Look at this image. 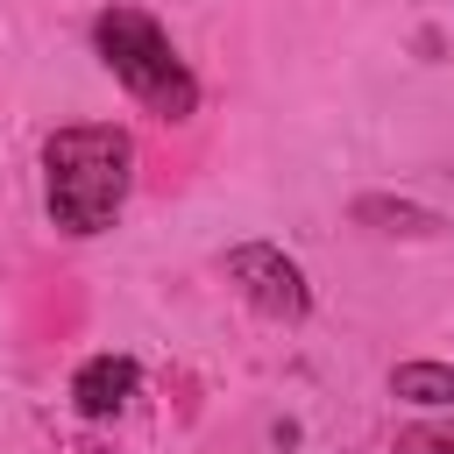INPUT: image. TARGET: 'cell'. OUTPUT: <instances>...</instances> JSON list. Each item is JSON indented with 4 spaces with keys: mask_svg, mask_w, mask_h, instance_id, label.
<instances>
[{
    "mask_svg": "<svg viewBox=\"0 0 454 454\" xmlns=\"http://www.w3.org/2000/svg\"><path fill=\"white\" fill-rule=\"evenodd\" d=\"M135 142L121 128H57L43 142V184H50V220L64 234H99L114 227L128 199Z\"/></svg>",
    "mask_w": 454,
    "mask_h": 454,
    "instance_id": "1",
    "label": "cell"
},
{
    "mask_svg": "<svg viewBox=\"0 0 454 454\" xmlns=\"http://www.w3.org/2000/svg\"><path fill=\"white\" fill-rule=\"evenodd\" d=\"M92 43H99V64H106L149 114L184 121V114L199 106V85H192L184 57L170 50V35H163L142 7H106V14L92 21Z\"/></svg>",
    "mask_w": 454,
    "mask_h": 454,
    "instance_id": "2",
    "label": "cell"
},
{
    "mask_svg": "<svg viewBox=\"0 0 454 454\" xmlns=\"http://www.w3.org/2000/svg\"><path fill=\"white\" fill-rule=\"evenodd\" d=\"M227 277H234L241 298H248L255 312H270V319H305V305H312L305 270H298L284 248H270V241H241V248H227Z\"/></svg>",
    "mask_w": 454,
    "mask_h": 454,
    "instance_id": "3",
    "label": "cell"
},
{
    "mask_svg": "<svg viewBox=\"0 0 454 454\" xmlns=\"http://www.w3.org/2000/svg\"><path fill=\"white\" fill-rule=\"evenodd\" d=\"M71 397H78L85 419L128 411V397H135V362H128V355H92V362L71 376Z\"/></svg>",
    "mask_w": 454,
    "mask_h": 454,
    "instance_id": "4",
    "label": "cell"
},
{
    "mask_svg": "<svg viewBox=\"0 0 454 454\" xmlns=\"http://www.w3.org/2000/svg\"><path fill=\"white\" fill-rule=\"evenodd\" d=\"M390 390L411 397V404H454V369L447 362H404L390 376Z\"/></svg>",
    "mask_w": 454,
    "mask_h": 454,
    "instance_id": "5",
    "label": "cell"
},
{
    "mask_svg": "<svg viewBox=\"0 0 454 454\" xmlns=\"http://www.w3.org/2000/svg\"><path fill=\"white\" fill-rule=\"evenodd\" d=\"M355 213H362V220H397L404 234H426V227H440L433 213H411V206H383V199H362ZM397 227H390V234H397Z\"/></svg>",
    "mask_w": 454,
    "mask_h": 454,
    "instance_id": "6",
    "label": "cell"
},
{
    "mask_svg": "<svg viewBox=\"0 0 454 454\" xmlns=\"http://www.w3.org/2000/svg\"><path fill=\"white\" fill-rule=\"evenodd\" d=\"M397 454H454V426H411L397 433Z\"/></svg>",
    "mask_w": 454,
    "mask_h": 454,
    "instance_id": "7",
    "label": "cell"
}]
</instances>
